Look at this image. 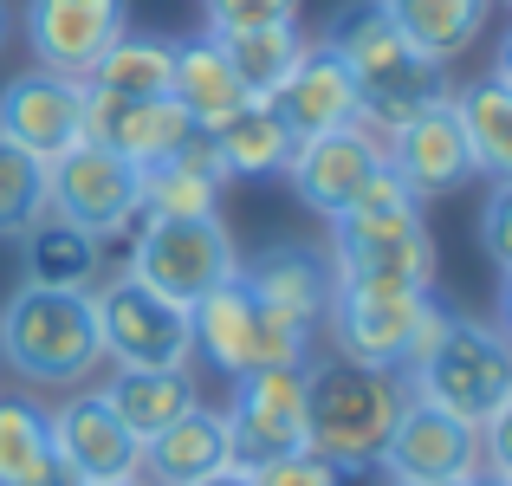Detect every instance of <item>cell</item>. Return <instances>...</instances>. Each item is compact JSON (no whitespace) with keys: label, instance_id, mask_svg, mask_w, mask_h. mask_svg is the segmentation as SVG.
<instances>
[{"label":"cell","instance_id":"cell-1","mask_svg":"<svg viewBox=\"0 0 512 486\" xmlns=\"http://www.w3.org/2000/svg\"><path fill=\"white\" fill-rule=\"evenodd\" d=\"M409 409L402 370L357 357H312L305 363V454L338 474H370L389 448V428Z\"/></svg>","mask_w":512,"mask_h":486},{"label":"cell","instance_id":"cell-2","mask_svg":"<svg viewBox=\"0 0 512 486\" xmlns=\"http://www.w3.org/2000/svg\"><path fill=\"white\" fill-rule=\"evenodd\" d=\"M325 46L344 59L350 85H357V124L376 137H396L422 104L448 98V65L422 59L409 39L396 33V20L383 13V0H350L331 13Z\"/></svg>","mask_w":512,"mask_h":486},{"label":"cell","instance_id":"cell-3","mask_svg":"<svg viewBox=\"0 0 512 486\" xmlns=\"http://www.w3.org/2000/svg\"><path fill=\"white\" fill-rule=\"evenodd\" d=\"M331 279H370V286H435V240L422 227V201L402 175L376 169L357 208L331 221Z\"/></svg>","mask_w":512,"mask_h":486},{"label":"cell","instance_id":"cell-4","mask_svg":"<svg viewBox=\"0 0 512 486\" xmlns=\"http://www.w3.org/2000/svg\"><path fill=\"white\" fill-rule=\"evenodd\" d=\"M402 389L428 409L454 415L467 428H487L500 415V402L512 396V344L500 324H480V318H454L441 312L435 337L409 357L402 370Z\"/></svg>","mask_w":512,"mask_h":486},{"label":"cell","instance_id":"cell-5","mask_svg":"<svg viewBox=\"0 0 512 486\" xmlns=\"http://www.w3.org/2000/svg\"><path fill=\"white\" fill-rule=\"evenodd\" d=\"M0 357L26 376V383L72 389L104 363V337L91 292H59L26 279L7 305H0Z\"/></svg>","mask_w":512,"mask_h":486},{"label":"cell","instance_id":"cell-6","mask_svg":"<svg viewBox=\"0 0 512 486\" xmlns=\"http://www.w3.org/2000/svg\"><path fill=\"white\" fill-rule=\"evenodd\" d=\"M188 331H195V350L221 376L266 370V363H312V324L260 305L240 273L188 305Z\"/></svg>","mask_w":512,"mask_h":486},{"label":"cell","instance_id":"cell-7","mask_svg":"<svg viewBox=\"0 0 512 486\" xmlns=\"http://www.w3.org/2000/svg\"><path fill=\"white\" fill-rule=\"evenodd\" d=\"M331 337L338 357L409 370V357L435 337L441 305L428 286H370V279H338L331 286Z\"/></svg>","mask_w":512,"mask_h":486},{"label":"cell","instance_id":"cell-8","mask_svg":"<svg viewBox=\"0 0 512 486\" xmlns=\"http://www.w3.org/2000/svg\"><path fill=\"white\" fill-rule=\"evenodd\" d=\"M130 273L175 305H195L201 292L240 273V253L221 214H150L130 240Z\"/></svg>","mask_w":512,"mask_h":486},{"label":"cell","instance_id":"cell-9","mask_svg":"<svg viewBox=\"0 0 512 486\" xmlns=\"http://www.w3.org/2000/svg\"><path fill=\"white\" fill-rule=\"evenodd\" d=\"M91 312H98L104 357H111L117 370H188V363H195L188 305L150 292L137 273L98 286V292H91Z\"/></svg>","mask_w":512,"mask_h":486},{"label":"cell","instance_id":"cell-10","mask_svg":"<svg viewBox=\"0 0 512 486\" xmlns=\"http://www.w3.org/2000/svg\"><path fill=\"white\" fill-rule=\"evenodd\" d=\"M46 214L91 240H117L143 214V175L98 143H72L59 162H46Z\"/></svg>","mask_w":512,"mask_h":486},{"label":"cell","instance_id":"cell-11","mask_svg":"<svg viewBox=\"0 0 512 486\" xmlns=\"http://www.w3.org/2000/svg\"><path fill=\"white\" fill-rule=\"evenodd\" d=\"M227 448L234 467H266L279 454L305 448V363H266V370L234 376V402H227Z\"/></svg>","mask_w":512,"mask_h":486},{"label":"cell","instance_id":"cell-12","mask_svg":"<svg viewBox=\"0 0 512 486\" xmlns=\"http://www.w3.org/2000/svg\"><path fill=\"white\" fill-rule=\"evenodd\" d=\"M0 143L39 162H59L72 143H85V78L33 65L13 85H0Z\"/></svg>","mask_w":512,"mask_h":486},{"label":"cell","instance_id":"cell-13","mask_svg":"<svg viewBox=\"0 0 512 486\" xmlns=\"http://www.w3.org/2000/svg\"><path fill=\"white\" fill-rule=\"evenodd\" d=\"M376 467L389 474V486H467L480 474V428L409 396V409L389 428V448Z\"/></svg>","mask_w":512,"mask_h":486},{"label":"cell","instance_id":"cell-14","mask_svg":"<svg viewBox=\"0 0 512 486\" xmlns=\"http://www.w3.org/2000/svg\"><path fill=\"white\" fill-rule=\"evenodd\" d=\"M389 162V143L363 124H344V130H325V137H305L286 162V182L299 188V201L325 221L357 208V195L370 188V175Z\"/></svg>","mask_w":512,"mask_h":486},{"label":"cell","instance_id":"cell-15","mask_svg":"<svg viewBox=\"0 0 512 486\" xmlns=\"http://www.w3.org/2000/svg\"><path fill=\"white\" fill-rule=\"evenodd\" d=\"M130 33V0H26V46L46 72L85 78Z\"/></svg>","mask_w":512,"mask_h":486},{"label":"cell","instance_id":"cell-16","mask_svg":"<svg viewBox=\"0 0 512 486\" xmlns=\"http://www.w3.org/2000/svg\"><path fill=\"white\" fill-rule=\"evenodd\" d=\"M52 422V448L72 467L85 486H111V480H137L143 474V441L117 422V409L91 389V396H72L46 415Z\"/></svg>","mask_w":512,"mask_h":486},{"label":"cell","instance_id":"cell-17","mask_svg":"<svg viewBox=\"0 0 512 486\" xmlns=\"http://www.w3.org/2000/svg\"><path fill=\"white\" fill-rule=\"evenodd\" d=\"M188 137H195V124H188V111L175 98H111V91L85 85V143L124 156L130 169L163 162Z\"/></svg>","mask_w":512,"mask_h":486},{"label":"cell","instance_id":"cell-18","mask_svg":"<svg viewBox=\"0 0 512 486\" xmlns=\"http://www.w3.org/2000/svg\"><path fill=\"white\" fill-rule=\"evenodd\" d=\"M389 169L402 175L415 201L428 195H448L474 175V150H467V130H461V111H454V91L409 117V124L389 137Z\"/></svg>","mask_w":512,"mask_h":486},{"label":"cell","instance_id":"cell-19","mask_svg":"<svg viewBox=\"0 0 512 486\" xmlns=\"http://www.w3.org/2000/svg\"><path fill=\"white\" fill-rule=\"evenodd\" d=\"M279 111V124L292 130V137H325V130H344L357 124V85H350L344 59L331 46H305V59L292 65V78L266 98Z\"/></svg>","mask_w":512,"mask_h":486},{"label":"cell","instance_id":"cell-20","mask_svg":"<svg viewBox=\"0 0 512 486\" xmlns=\"http://www.w3.org/2000/svg\"><path fill=\"white\" fill-rule=\"evenodd\" d=\"M240 279H247V292L260 305H273V312L299 318V324H318L331 312V260L312 247H299V240H273V247L247 253L240 260Z\"/></svg>","mask_w":512,"mask_h":486},{"label":"cell","instance_id":"cell-21","mask_svg":"<svg viewBox=\"0 0 512 486\" xmlns=\"http://www.w3.org/2000/svg\"><path fill=\"white\" fill-rule=\"evenodd\" d=\"M169 98L188 111V124L195 130H221L234 111H247V85H240L234 59H227V46L214 33H195V39H175V78H169Z\"/></svg>","mask_w":512,"mask_h":486},{"label":"cell","instance_id":"cell-22","mask_svg":"<svg viewBox=\"0 0 512 486\" xmlns=\"http://www.w3.org/2000/svg\"><path fill=\"white\" fill-rule=\"evenodd\" d=\"M137 175H143V214H221V188L234 182L208 130H195L182 150H169Z\"/></svg>","mask_w":512,"mask_h":486},{"label":"cell","instance_id":"cell-23","mask_svg":"<svg viewBox=\"0 0 512 486\" xmlns=\"http://www.w3.org/2000/svg\"><path fill=\"white\" fill-rule=\"evenodd\" d=\"M143 467H150L156 486H195L221 467H234V448H227V422L214 409H182L163 435L143 441Z\"/></svg>","mask_w":512,"mask_h":486},{"label":"cell","instance_id":"cell-24","mask_svg":"<svg viewBox=\"0 0 512 486\" xmlns=\"http://www.w3.org/2000/svg\"><path fill=\"white\" fill-rule=\"evenodd\" d=\"M0 486H85L52 448L46 409L26 396H0Z\"/></svg>","mask_w":512,"mask_h":486},{"label":"cell","instance_id":"cell-25","mask_svg":"<svg viewBox=\"0 0 512 486\" xmlns=\"http://www.w3.org/2000/svg\"><path fill=\"white\" fill-rule=\"evenodd\" d=\"M383 13L396 20V33L409 39L422 59L448 65L487 33L493 20V0H383Z\"/></svg>","mask_w":512,"mask_h":486},{"label":"cell","instance_id":"cell-26","mask_svg":"<svg viewBox=\"0 0 512 486\" xmlns=\"http://www.w3.org/2000/svg\"><path fill=\"white\" fill-rule=\"evenodd\" d=\"M98 396L111 402L117 422H124L137 441L163 435L182 409H195V383H188V370H117Z\"/></svg>","mask_w":512,"mask_h":486},{"label":"cell","instance_id":"cell-27","mask_svg":"<svg viewBox=\"0 0 512 486\" xmlns=\"http://www.w3.org/2000/svg\"><path fill=\"white\" fill-rule=\"evenodd\" d=\"M454 111H461L467 150H474V175L506 182V175H512V85H506V78L461 85V91H454Z\"/></svg>","mask_w":512,"mask_h":486},{"label":"cell","instance_id":"cell-28","mask_svg":"<svg viewBox=\"0 0 512 486\" xmlns=\"http://www.w3.org/2000/svg\"><path fill=\"white\" fill-rule=\"evenodd\" d=\"M214 150H221L227 175H286L299 137L279 124V111L266 98H253L247 111H234L221 130H214Z\"/></svg>","mask_w":512,"mask_h":486},{"label":"cell","instance_id":"cell-29","mask_svg":"<svg viewBox=\"0 0 512 486\" xmlns=\"http://www.w3.org/2000/svg\"><path fill=\"white\" fill-rule=\"evenodd\" d=\"M169 78H175V39L124 33L85 72V85L91 91H111V98H169Z\"/></svg>","mask_w":512,"mask_h":486},{"label":"cell","instance_id":"cell-30","mask_svg":"<svg viewBox=\"0 0 512 486\" xmlns=\"http://www.w3.org/2000/svg\"><path fill=\"white\" fill-rule=\"evenodd\" d=\"M98 240L91 234H78V227H65V221H39L33 234H26V279L33 286H59V292H85L91 279H98Z\"/></svg>","mask_w":512,"mask_h":486},{"label":"cell","instance_id":"cell-31","mask_svg":"<svg viewBox=\"0 0 512 486\" xmlns=\"http://www.w3.org/2000/svg\"><path fill=\"white\" fill-rule=\"evenodd\" d=\"M221 46H227V59H234L247 98H273V91L292 78V65L305 59L299 20H286V26H253V33H227Z\"/></svg>","mask_w":512,"mask_h":486},{"label":"cell","instance_id":"cell-32","mask_svg":"<svg viewBox=\"0 0 512 486\" xmlns=\"http://www.w3.org/2000/svg\"><path fill=\"white\" fill-rule=\"evenodd\" d=\"M46 221V162L0 143V240H26Z\"/></svg>","mask_w":512,"mask_h":486},{"label":"cell","instance_id":"cell-33","mask_svg":"<svg viewBox=\"0 0 512 486\" xmlns=\"http://www.w3.org/2000/svg\"><path fill=\"white\" fill-rule=\"evenodd\" d=\"M201 20H208L214 39H227V33H253V26L299 20V0H201Z\"/></svg>","mask_w":512,"mask_h":486},{"label":"cell","instance_id":"cell-34","mask_svg":"<svg viewBox=\"0 0 512 486\" xmlns=\"http://www.w3.org/2000/svg\"><path fill=\"white\" fill-rule=\"evenodd\" d=\"M480 247H487V260L500 266V273H512V175L487 188V208H480Z\"/></svg>","mask_w":512,"mask_h":486},{"label":"cell","instance_id":"cell-35","mask_svg":"<svg viewBox=\"0 0 512 486\" xmlns=\"http://www.w3.org/2000/svg\"><path fill=\"white\" fill-rule=\"evenodd\" d=\"M253 486H344V474L299 448V454H279V461L253 467Z\"/></svg>","mask_w":512,"mask_h":486},{"label":"cell","instance_id":"cell-36","mask_svg":"<svg viewBox=\"0 0 512 486\" xmlns=\"http://www.w3.org/2000/svg\"><path fill=\"white\" fill-rule=\"evenodd\" d=\"M480 467H487V474H500V480L512 486V396L500 402V415L480 428Z\"/></svg>","mask_w":512,"mask_h":486},{"label":"cell","instance_id":"cell-37","mask_svg":"<svg viewBox=\"0 0 512 486\" xmlns=\"http://www.w3.org/2000/svg\"><path fill=\"white\" fill-rule=\"evenodd\" d=\"M195 486H253L247 467H221V474H208V480H195Z\"/></svg>","mask_w":512,"mask_h":486},{"label":"cell","instance_id":"cell-38","mask_svg":"<svg viewBox=\"0 0 512 486\" xmlns=\"http://www.w3.org/2000/svg\"><path fill=\"white\" fill-rule=\"evenodd\" d=\"M493 78H506V85H512V33L500 39V59H493Z\"/></svg>","mask_w":512,"mask_h":486},{"label":"cell","instance_id":"cell-39","mask_svg":"<svg viewBox=\"0 0 512 486\" xmlns=\"http://www.w3.org/2000/svg\"><path fill=\"white\" fill-rule=\"evenodd\" d=\"M500 331H506V344H512V273H506V292H500Z\"/></svg>","mask_w":512,"mask_h":486},{"label":"cell","instance_id":"cell-40","mask_svg":"<svg viewBox=\"0 0 512 486\" xmlns=\"http://www.w3.org/2000/svg\"><path fill=\"white\" fill-rule=\"evenodd\" d=\"M7 33H13V13H7V0H0V46H7Z\"/></svg>","mask_w":512,"mask_h":486},{"label":"cell","instance_id":"cell-41","mask_svg":"<svg viewBox=\"0 0 512 486\" xmlns=\"http://www.w3.org/2000/svg\"><path fill=\"white\" fill-rule=\"evenodd\" d=\"M467 486H506V480H500V474H487V467H480V474L467 480Z\"/></svg>","mask_w":512,"mask_h":486},{"label":"cell","instance_id":"cell-42","mask_svg":"<svg viewBox=\"0 0 512 486\" xmlns=\"http://www.w3.org/2000/svg\"><path fill=\"white\" fill-rule=\"evenodd\" d=\"M111 486H137V480H111Z\"/></svg>","mask_w":512,"mask_h":486},{"label":"cell","instance_id":"cell-43","mask_svg":"<svg viewBox=\"0 0 512 486\" xmlns=\"http://www.w3.org/2000/svg\"><path fill=\"white\" fill-rule=\"evenodd\" d=\"M506 7H512V0H506Z\"/></svg>","mask_w":512,"mask_h":486}]
</instances>
